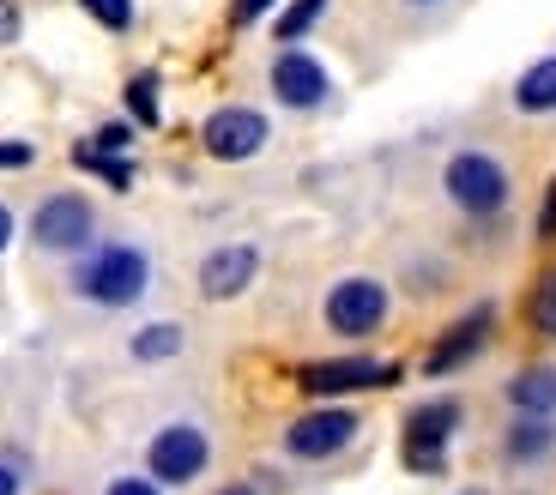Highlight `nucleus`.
I'll return each instance as SVG.
<instances>
[{"mask_svg":"<svg viewBox=\"0 0 556 495\" xmlns=\"http://www.w3.org/2000/svg\"><path fill=\"white\" fill-rule=\"evenodd\" d=\"M73 290L98 308H134L139 296L152 290V261H146V248H134V242H103L79 261Z\"/></svg>","mask_w":556,"mask_h":495,"instance_id":"obj_1","label":"nucleus"},{"mask_svg":"<svg viewBox=\"0 0 556 495\" xmlns=\"http://www.w3.org/2000/svg\"><path fill=\"white\" fill-rule=\"evenodd\" d=\"M442 188H447V200H454L466 218H496L502 206H508V169L496 164L490 152H459V157H447V169H442Z\"/></svg>","mask_w":556,"mask_h":495,"instance_id":"obj_2","label":"nucleus"},{"mask_svg":"<svg viewBox=\"0 0 556 495\" xmlns=\"http://www.w3.org/2000/svg\"><path fill=\"white\" fill-rule=\"evenodd\" d=\"M459 399H424L412 417H405V441H400V454L412 471H424V478H442L447 466V441H454L459 429Z\"/></svg>","mask_w":556,"mask_h":495,"instance_id":"obj_3","label":"nucleus"},{"mask_svg":"<svg viewBox=\"0 0 556 495\" xmlns=\"http://www.w3.org/2000/svg\"><path fill=\"white\" fill-rule=\"evenodd\" d=\"M320 315H327V332H339V339H369L388 320V284L381 278H339Z\"/></svg>","mask_w":556,"mask_h":495,"instance_id":"obj_4","label":"nucleus"},{"mask_svg":"<svg viewBox=\"0 0 556 495\" xmlns=\"http://www.w3.org/2000/svg\"><path fill=\"white\" fill-rule=\"evenodd\" d=\"M206 466H212V441L200 423H164L146 441V471L157 483H194Z\"/></svg>","mask_w":556,"mask_h":495,"instance_id":"obj_5","label":"nucleus"},{"mask_svg":"<svg viewBox=\"0 0 556 495\" xmlns=\"http://www.w3.org/2000/svg\"><path fill=\"white\" fill-rule=\"evenodd\" d=\"M30 236L49 254H85L91 236H98V212H91L85 193H49L37 206V218H30Z\"/></svg>","mask_w":556,"mask_h":495,"instance_id":"obj_6","label":"nucleus"},{"mask_svg":"<svg viewBox=\"0 0 556 495\" xmlns=\"http://www.w3.org/2000/svg\"><path fill=\"white\" fill-rule=\"evenodd\" d=\"M266 139H273L266 115L261 110H242V103L212 110L206 127H200V145H206V157H218V164H249V157L266 152Z\"/></svg>","mask_w":556,"mask_h":495,"instance_id":"obj_7","label":"nucleus"},{"mask_svg":"<svg viewBox=\"0 0 556 495\" xmlns=\"http://www.w3.org/2000/svg\"><path fill=\"white\" fill-rule=\"evenodd\" d=\"M357 417L345 405H320V411H303L291 429H285V454L291 459H333L357 441Z\"/></svg>","mask_w":556,"mask_h":495,"instance_id":"obj_8","label":"nucleus"},{"mask_svg":"<svg viewBox=\"0 0 556 495\" xmlns=\"http://www.w3.org/2000/svg\"><path fill=\"white\" fill-rule=\"evenodd\" d=\"M400 369L393 363H369V357H345V363H308L296 375L308 399H339V393H369V386H393Z\"/></svg>","mask_w":556,"mask_h":495,"instance_id":"obj_9","label":"nucleus"},{"mask_svg":"<svg viewBox=\"0 0 556 495\" xmlns=\"http://www.w3.org/2000/svg\"><path fill=\"white\" fill-rule=\"evenodd\" d=\"M490 327H496V308H472V315L466 320H454V327L442 332V339L430 344V357H424V375H430V381H442V375H454V369H466V363L478 357V351H484L490 344Z\"/></svg>","mask_w":556,"mask_h":495,"instance_id":"obj_10","label":"nucleus"},{"mask_svg":"<svg viewBox=\"0 0 556 495\" xmlns=\"http://www.w3.org/2000/svg\"><path fill=\"white\" fill-rule=\"evenodd\" d=\"M254 272H261V248L224 242L200 261V296H206V303H230V296H242V290L254 284Z\"/></svg>","mask_w":556,"mask_h":495,"instance_id":"obj_11","label":"nucleus"},{"mask_svg":"<svg viewBox=\"0 0 556 495\" xmlns=\"http://www.w3.org/2000/svg\"><path fill=\"white\" fill-rule=\"evenodd\" d=\"M327 91H333V79H327V67H320L308 49H285V55L273 61V97L285 110H320Z\"/></svg>","mask_w":556,"mask_h":495,"instance_id":"obj_12","label":"nucleus"},{"mask_svg":"<svg viewBox=\"0 0 556 495\" xmlns=\"http://www.w3.org/2000/svg\"><path fill=\"white\" fill-rule=\"evenodd\" d=\"M502 454L515 459V466H539V459L556 454V417H527L520 411V423L508 429V441H502Z\"/></svg>","mask_w":556,"mask_h":495,"instance_id":"obj_13","label":"nucleus"},{"mask_svg":"<svg viewBox=\"0 0 556 495\" xmlns=\"http://www.w3.org/2000/svg\"><path fill=\"white\" fill-rule=\"evenodd\" d=\"M508 405L527 417H556V369H520L515 381H508Z\"/></svg>","mask_w":556,"mask_h":495,"instance_id":"obj_14","label":"nucleus"},{"mask_svg":"<svg viewBox=\"0 0 556 495\" xmlns=\"http://www.w3.org/2000/svg\"><path fill=\"white\" fill-rule=\"evenodd\" d=\"M515 110H520V115H551V110H556V55L532 61V67L520 73V85H515Z\"/></svg>","mask_w":556,"mask_h":495,"instance_id":"obj_15","label":"nucleus"},{"mask_svg":"<svg viewBox=\"0 0 556 495\" xmlns=\"http://www.w3.org/2000/svg\"><path fill=\"white\" fill-rule=\"evenodd\" d=\"M127 351H134L139 363H164V357H176V351H181V327H176V320H152V327L134 332Z\"/></svg>","mask_w":556,"mask_h":495,"instance_id":"obj_16","label":"nucleus"},{"mask_svg":"<svg viewBox=\"0 0 556 495\" xmlns=\"http://www.w3.org/2000/svg\"><path fill=\"white\" fill-rule=\"evenodd\" d=\"M73 164H79V169H98V176L110 181L115 193H127V188H134V164H127L122 152H98V145H91V139H85L79 152H73Z\"/></svg>","mask_w":556,"mask_h":495,"instance_id":"obj_17","label":"nucleus"},{"mask_svg":"<svg viewBox=\"0 0 556 495\" xmlns=\"http://www.w3.org/2000/svg\"><path fill=\"white\" fill-rule=\"evenodd\" d=\"M320 13H327V0H291V7H285V13H278V42H303L308 30L320 25Z\"/></svg>","mask_w":556,"mask_h":495,"instance_id":"obj_18","label":"nucleus"},{"mask_svg":"<svg viewBox=\"0 0 556 495\" xmlns=\"http://www.w3.org/2000/svg\"><path fill=\"white\" fill-rule=\"evenodd\" d=\"M527 320H532V332H539V339H556V272H544L539 284H532Z\"/></svg>","mask_w":556,"mask_h":495,"instance_id":"obj_19","label":"nucleus"},{"mask_svg":"<svg viewBox=\"0 0 556 495\" xmlns=\"http://www.w3.org/2000/svg\"><path fill=\"white\" fill-rule=\"evenodd\" d=\"M127 110H134L139 127L164 122V110H157V73H134V79H127Z\"/></svg>","mask_w":556,"mask_h":495,"instance_id":"obj_20","label":"nucleus"},{"mask_svg":"<svg viewBox=\"0 0 556 495\" xmlns=\"http://www.w3.org/2000/svg\"><path fill=\"white\" fill-rule=\"evenodd\" d=\"M79 7L98 18L103 30H127V25H134V0H79Z\"/></svg>","mask_w":556,"mask_h":495,"instance_id":"obj_21","label":"nucleus"},{"mask_svg":"<svg viewBox=\"0 0 556 495\" xmlns=\"http://www.w3.org/2000/svg\"><path fill=\"white\" fill-rule=\"evenodd\" d=\"M91 145H98V152H127V145H134V127L110 122V127H98V134H91Z\"/></svg>","mask_w":556,"mask_h":495,"instance_id":"obj_22","label":"nucleus"},{"mask_svg":"<svg viewBox=\"0 0 556 495\" xmlns=\"http://www.w3.org/2000/svg\"><path fill=\"white\" fill-rule=\"evenodd\" d=\"M278 0H230V25H254L261 13H273Z\"/></svg>","mask_w":556,"mask_h":495,"instance_id":"obj_23","label":"nucleus"},{"mask_svg":"<svg viewBox=\"0 0 556 495\" xmlns=\"http://www.w3.org/2000/svg\"><path fill=\"white\" fill-rule=\"evenodd\" d=\"M103 495H164V490H157V478H110Z\"/></svg>","mask_w":556,"mask_h":495,"instance_id":"obj_24","label":"nucleus"},{"mask_svg":"<svg viewBox=\"0 0 556 495\" xmlns=\"http://www.w3.org/2000/svg\"><path fill=\"white\" fill-rule=\"evenodd\" d=\"M539 236L556 242V181H551V193H544V206H539Z\"/></svg>","mask_w":556,"mask_h":495,"instance_id":"obj_25","label":"nucleus"},{"mask_svg":"<svg viewBox=\"0 0 556 495\" xmlns=\"http://www.w3.org/2000/svg\"><path fill=\"white\" fill-rule=\"evenodd\" d=\"M30 157H37V152H30V145H18V139H13V145H0V169H25Z\"/></svg>","mask_w":556,"mask_h":495,"instance_id":"obj_26","label":"nucleus"},{"mask_svg":"<svg viewBox=\"0 0 556 495\" xmlns=\"http://www.w3.org/2000/svg\"><path fill=\"white\" fill-rule=\"evenodd\" d=\"M0 42H18V7L0 0Z\"/></svg>","mask_w":556,"mask_h":495,"instance_id":"obj_27","label":"nucleus"},{"mask_svg":"<svg viewBox=\"0 0 556 495\" xmlns=\"http://www.w3.org/2000/svg\"><path fill=\"white\" fill-rule=\"evenodd\" d=\"M18 490H25V478L13 466H0V495H18Z\"/></svg>","mask_w":556,"mask_h":495,"instance_id":"obj_28","label":"nucleus"},{"mask_svg":"<svg viewBox=\"0 0 556 495\" xmlns=\"http://www.w3.org/2000/svg\"><path fill=\"white\" fill-rule=\"evenodd\" d=\"M13 230H18V224H13V212L0 206V254H7V248H13Z\"/></svg>","mask_w":556,"mask_h":495,"instance_id":"obj_29","label":"nucleus"},{"mask_svg":"<svg viewBox=\"0 0 556 495\" xmlns=\"http://www.w3.org/2000/svg\"><path fill=\"white\" fill-rule=\"evenodd\" d=\"M218 495H254V490H249V483H230V490H218Z\"/></svg>","mask_w":556,"mask_h":495,"instance_id":"obj_30","label":"nucleus"},{"mask_svg":"<svg viewBox=\"0 0 556 495\" xmlns=\"http://www.w3.org/2000/svg\"><path fill=\"white\" fill-rule=\"evenodd\" d=\"M412 7H430V0H412Z\"/></svg>","mask_w":556,"mask_h":495,"instance_id":"obj_31","label":"nucleus"}]
</instances>
